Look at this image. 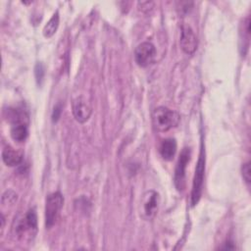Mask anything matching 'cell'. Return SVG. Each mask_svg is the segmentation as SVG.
I'll return each mask as SVG.
<instances>
[{"mask_svg":"<svg viewBox=\"0 0 251 251\" xmlns=\"http://www.w3.org/2000/svg\"><path fill=\"white\" fill-rule=\"evenodd\" d=\"M59 26V13L56 12L53 14L51 19L47 22V24L43 27V35L47 38L54 35Z\"/></svg>","mask_w":251,"mask_h":251,"instance_id":"cell-12","label":"cell"},{"mask_svg":"<svg viewBox=\"0 0 251 251\" xmlns=\"http://www.w3.org/2000/svg\"><path fill=\"white\" fill-rule=\"evenodd\" d=\"M2 160L5 165L9 167H15L22 163L23 155L11 146H7L2 151Z\"/></svg>","mask_w":251,"mask_h":251,"instance_id":"cell-9","label":"cell"},{"mask_svg":"<svg viewBox=\"0 0 251 251\" xmlns=\"http://www.w3.org/2000/svg\"><path fill=\"white\" fill-rule=\"evenodd\" d=\"M64 204V198L60 192H53L46 197L45 202V226L47 228L53 226L59 217Z\"/></svg>","mask_w":251,"mask_h":251,"instance_id":"cell-2","label":"cell"},{"mask_svg":"<svg viewBox=\"0 0 251 251\" xmlns=\"http://www.w3.org/2000/svg\"><path fill=\"white\" fill-rule=\"evenodd\" d=\"M160 154L164 160L171 161L176 152V141L175 138H166L161 142Z\"/></svg>","mask_w":251,"mask_h":251,"instance_id":"cell-10","label":"cell"},{"mask_svg":"<svg viewBox=\"0 0 251 251\" xmlns=\"http://www.w3.org/2000/svg\"><path fill=\"white\" fill-rule=\"evenodd\" d=\"M61 109H62V107H61L60 104H58V105H56L54 107V111H53V114H52L53 122H57L58 121V119L60 117V114H61Z\"/></svg>","mask_w":251,"mask_h":251,"instance_id":"cell-17","label":"cell"},{"mask_svg":"<svg viewBox=\"0 0 251 251\" xmlns=\"http://www.w3.org/2000/svg\"><path fill=\"white\" fill-rule=\"evenodd\" d=\"M24 219L29 231H32V230L35 231L37 228V217L34 209H29L25 215Z\"/></svg>","mask_w":251,"mask_h":251,"instance_id":"cell-13","label":"cell"},{"mask_svg":"<svg viewBox=\"0 0 251 251\" xmlns=\"http://www.w3.org/2000/svg\"><path fill=\"white\" fill-rule=\"evenodd\" d=\"M91 107L88 105V103L82 99V98H77L74 101L73 103V115L75 119L80 123L83 124L88 121L91 115Z\"/></svg>","mask_w":251,"mask_h":251,"instance_id":"cell-8","label":"cell"},{"mask_svg":"<svg viewBox=\"0 0 251 251\" xmlns=\"http://www.w3.org/2000/svg\"><path fill=\"white\" fill-rule=\"evenodd\" d=\"M11 137L17 141V142H24L28 134V130H27V126L25 123H18V124H14L11 127V131H10Z\"/></svg>","mask_w":251,"mask_h":251,"instance_id":"cell-11","label":"cell"},{"mask_svg":"<svg viewBox=\"0 0 251 251\" xmlns=\"http://www.w3.org/2000/svg\"><path fill=\"white\" fill-rule=\"evenodd\" d=\"M204 173H205V152L203 146L201 147L198 162L195 168V174L192 182V189H191V206H195L198 201L200 200L202 194V187H203V180H204Z\"/></svg>","mask_w":251,"mask_h":251,"instance_id":"cell-3","label":"cell"},{"mask_svg":"<svg viewBox=\"0 0 251 251\" xmlns=\"http://www.w3.org/2000/svg\"><path fill=\"white\" fill-rule=\"evenodd\" d=\"M182 51L186 54H192L197 48V38L189 25H183L181 26V34L179 40Z\"/></svg>","mask_w":251,"mask_h":251,"instance_id":"cell-7","label":"cell"},{"mask_svg":"<svg viewBox=\"0 0 251 251\" xmlns=\"http://www.w3.org/2000/svg\"><path fill=\"white\" fill-rule=\"evenodd\" d=\"M34 74H35V77H36V81L38 84L41 83L43 76H44V67L41 63H37L35 68H34Z\"/></svg>","mask_w":251,"mask_h":251,"instance_id":"cell-15","label":"cell"},{"mask_svg":"<svg viewBox=\"0 0 251 251\" xmlns=\"http://www.w3.org/2000/svg\"><path fill=\"white\" fill-rule=\"evenodd\" d=\"M242 176H243L244 180H245L247 183H250V180H251L250 162H247V163L243 164V166H242Z\"/></svg>","mask_w":251,"mask_h":251,"instance_id":"cell-16","label":"cell"},{"mask_svg":"<svg viewBox=\"0 0 251 251\" xmlns=\"http://www.w3.org/2000/svg\"><path fill=\"white\" fill-rule=\"evenodd\" d=\"M152 120L155 129L164 132L177 126L179 122V115L167 107L160 106L154 110Z\"/></svg>","mask_w":251,"mask_h":251,"instance_id":"cell-1","label":"cell"},{"mask_svg":"<svg viewBox=\"0 0 251 251\" xmlns=\"http://www.w3.org/2000/svg\"><path fill=\"white\" fill-rule=\"evenodd\" d=\"M156 48L148 41L142 42L137 45L134 50V60L139 67L149 66L155 59Z\"/></svg>","mask_w":251,"mask_h":251,"instance_id":"cell-4","label":"cell"},{"mask_svg":"<svg viewBox=\"0 0 251 251\" xmlns=\"http://www.w3.org/2000/svg\"><path fill=\"white\" fill-rule=\"evenodd\" d=\"M191 151L185 147L182 149L175 171V185L177 190H182L185 185V169L190 161Z\"/></svg>","mask_w":251,"mask_h":251,"instance_id":"cell-5","label":"cell"},{"mask_svg":"<svg viewBox=\"0 0 251 251\" xmlns=\"http://www.w3.org/2000/svg\"><path fill=\"white\" fill-rule=\"evenodd\" d=\"M17 198H18V196L14 191L7 190L2 196V203L3 204H10V203L12 204L17 200Z\"/></svg>","mask_w":251,"mask_h":251,"instance_id":"cell-14","label":"cell"},{"mask_svg":"<svg viewBox=\"0 0 251 251\" xmlns=\"http://www.w3.org/2000/svg\"><path fill=\"white\" fill-rule=\"evenodd\" d=\"M159 194L154 190H148L142 197V217L145 220L153 219L158 211L159 207Z\"/></svg>","mask_w":251,"mask_h":251,"instance_id":"cell-6","label":"cell"}]
</instances>
